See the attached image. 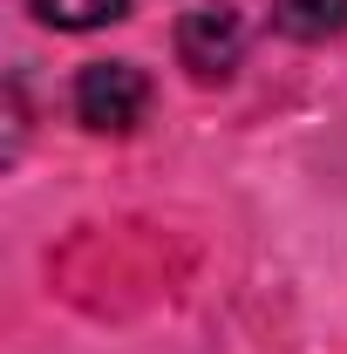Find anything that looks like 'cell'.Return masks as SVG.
<instances>
[{"instance_id":"obj_4","label":"cell","mask_w":347,"mask_h":354,"mask_svg":"<svg viewBox=\"0 0 347 354\" xmlns=\"http://www.w3.org/2000/svg\"><path fill=\"white\" fill-rule=\"evenodd\" d=\"M35 7V21L48 28H62V35H88V28H102V21H116L130 0H28Z\"/></svg>"},{"instance_id":"obj_2","label":"cell","mask_w":347,"mask_h":354,"mask_svg":"<svg viewBox=\"0 0 347 354\" xmlns=\"http://www.w3.org/2000/svg\"><path fill=\"white\" fill-rule=\"evenodd\" d=\"M238 55H245V14L238 7H191L184 21H177V62L198 75V82H225L232 68H238Z\"/></svg>"},{"instance_id":"obj_1","label":"cell","mask_w":347,"mask_h":354,"mask_svg":"<svg viewBox=\"0 0 347 354\" xmlns=\"http://www.w3.org/2000/svg\"><path fill=\"white\" fill-rule=\"evenodd\" d=\"M75 116L102 136H130L150 116V82L136 62H88L75 75Z\"/></svg>"},{"instance_id":"obj_3","label":"cell","mask_w":347,"mask_h":354,"mask_svg":"<svg viewBox=\"0 0 347 354\" xmlns=\"http://www.w3.org/2000/svg\"><path fill=\"white\" fill-rule=\"evenodd\" d=\"M272 21L293 41H334L347 35V0H272Z\"/></svg>"}]
</instances>
